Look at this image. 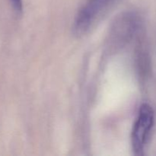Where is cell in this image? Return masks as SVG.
I'll list each match as a JSON object with an SVG mask.
<instances>
[{"label": "cell", "instance_id": "6da1fadb", "mask_svg": "<svg viewBox=\"0 0 156 156\" xmlns=\"http://www.w3.org/2000/svg\"><path fill=\"white\" fill-rule=\"evenodd\" d=\"M140 18L134 12L120 14L113 23L107 39L106 50L109 54L116 53L133 39L140 27Z\"/></svg>", "mask_w": 156, "mask_h": 156}, {"label": "cell", "instance_id": "7a4b0ae2", "mask_svg": "<svg viewBox=\"0 0 156 156\" xmlns=\"http://www.w3.org/2000/svg\"><path fill=\"white\" fill-rule=\"evenodd\" d=\"M155 121V113L148 104L140 106L138 117L134 123L132 132V145L136 155H143L145 146Z\"/></svg>", "mask_w": 156, "mask_h": 156}, {"label": "cell", "instance_id": "3957f363", "mask_svg": "<svg viewBox=\"0 0 156 156\" xmlns=\"http://www.w3.org/2000/svg\"><path fill=\"white\" fill-rule=\"evenodd\" d=\"M113 1L114 0H85L75 18L73 26V33L78 37L85 34L101 12Z\"/></svg>", "mask_w": 156, "mask_h": 156}, {"label": "cell", "instance_id": "277c9868", "mask_svg": "<svg viewBox=\"0 0 156 156\" xmlns=\"http://www.w3.org/2000/svg\"><path fill=\"white\" fill-rule=\"evenodd\" d=\"M13 10L18 15H21L23 12L22 0H9Z\"/></svg>", "mask_w": 156, "mask_h": 156}]
</instances>
